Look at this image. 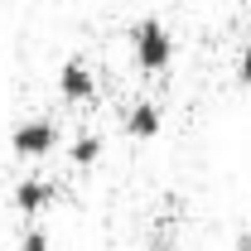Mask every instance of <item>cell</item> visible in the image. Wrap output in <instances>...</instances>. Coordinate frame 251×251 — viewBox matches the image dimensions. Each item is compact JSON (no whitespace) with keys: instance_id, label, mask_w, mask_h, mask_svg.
<instances>
[{"instance_id":"1","label":"cell","mask_w":251,"mask_h":251,"mask_svg":"<svg viewBox=\"0 0 251 251\" xmlns=\"http://www.w3.org/2000/svg\"><path fill=\"white\" fill-rule=\"evenodd\" d=\"M130 49H135V63L145 73H164L169 58H174V34H169V25L159 15H140L130 25Z\"/></svg>"},{"instance_id":"2","label":"cell","mask_w":251,"mask_h":251,"mask_svg":"<svg viewBox=\"0 0 251 251\" xmlns=\"http://www.w3.org/2000/svg\"><path fill=\"white\" fill-rule=\"evenodd\" d=\"M58 140H63V130H58L53 116H25V121L10 130V150L25 155V159H44Z\"/></svg>"},{"instance_id":"3","label":"cell","mask_w":251,"mask_h":251,"mask_svg":"<svg viewBox=\"0 0 251 251\" xmlns=\"http://www.w3.org/2000/svg\"><path fill=\"white\" fill-rule=\"evenodd\" d=\"M58 92L68 97V101H92V92H97L92 68H87L82 58H63V68H58Z\"/></svg>"},{"instance_id":"4","label":"cell","mask_w":251,"mask_h":251,"mask_svg":"<svg viewBox=\"0 0 251 251\" xmlns=\"http://www.w3.org/2000/svg\"><path fill=\"white\" fill-rule=\"evenodd\" d=\"M159 126H164V111H159V101L140 97V101H130V106H126V130H130L135 140H150V135H159Z\"/></svg>"},{"instance_id":"5","label":"cell","mask_w":251,"mask_h":251,"mask_svg":"<svg viewBox=\"0 0 251 251\" xmlns=\"http://www.w3.org/2000/svg\"><path fill=\"white\" fill-rule=\"evenodd\" d=\"M53 179H44V174H29V179H20L15 184V208L20 213H44L49 203H53Z\"/></svg>"},{"instance_id":"6","label":"cell","mask_w":251,"mask_h":251,"mask_svg":"<svg viewBox=\"0 0 251 251\" xmlns=\"http://www.w3.org/2000/svg\"><path fill=\"white\" fill-rule=\"evenodd\" d=\"M97 155H101V135H97V130H77L73 145H68V159H73L77 169H87V164H97Z\"/></svg>"},{"instance_id":"7","label":"cell","mask_w":251,"mask_h":251,"mask_svg":"<svg viewBox=\"0 0 251 251\" xmlns=\"http://www.w3.org/2000/svg\"><path fill=\"white\" fill-rule=\"evenodd\" d=\"M20 251H49V227L44 222H29L20 232Z\"/></svg>"},{"instance_id":"8","label":"cell","mask_w":251,"mask_h":251,"mask_svg":"<svg viewBox=\"0 0 251 251\" xmlns=\"http://www.w3.org/2000/svg\"><path fill=\"white\" fill-rule=\"evenodd\" d=\"M237 77H242V82H251V34H247V49L237 53Z\"/></svg>"},{"instance_id":"9","label":"cell","mask_w":251,"mask_h":251,"mask_svg":"<svg viewBox=\"0 0 251 251\" xmlns=\"http://www.w3.org/2000/svg\"><path fill=\"white\" fill-rule=\"evenodd\" d=\"M150 251H169V247H164V242H155V247H150Z\"/></svg>"}]
</instances>
